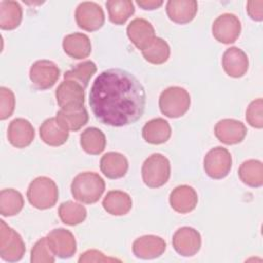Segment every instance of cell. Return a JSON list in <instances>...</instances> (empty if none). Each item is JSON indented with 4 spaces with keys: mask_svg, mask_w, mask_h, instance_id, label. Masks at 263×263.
<instances>
[{
    "mask_svg": "<svg viewBox=\"0 0 263 263\" xmlns=\"http://www.w3.org/2000/svg\"><path fill=\"white\" fill-rule=\"evenodd\" d=\"M89 106L96 118L111 126L138 121L145 111L146 91L130 72L112 68L95 79L89 91Z\"/></svg>",
    "mask_w": 263,
    "mask_h": 263,
    "instance_id": "obj_1",
    "label": "cell"
},
{
    "mask_svg": "<svg viewBox=\"0 0 263 263\" xmlns=\"http://www.w3.org/2000/svg\"><path fill=\"white\" fill-rule=\"evenodd\" d=\"M104 179L95 172H82L76 175L71 183L73 197L86 204L97 202L105 191Z\"/></svg>",
    "mask_w": 263,
    "mask_h": 263,
    "instance_id": "obj_2",
    "label": "cell"
},
{
    "mask_svg": "<svg viewBox=\"0 0 263 263\" xmlns=\"http://www.w3.org/2000/svg\"><path fill=\"white\" fill-rule=\"evenodd\" d=\"M29 202L38 210L52 208L59 199V188L55 182L45 176L35 178L27 190Z\"/></svg>",
    "mask_w": 263,
    "mask_h": 263,
    "instance_id": "obj_3",
    "label": "cell"
},
{
    "mask_svg": "<svg viewBox=\"0 0 263 263\" xmlns=\"http://www.w3.org/2000/svg\"><path fill=\"white\" fill-rule=\"evenodd\" d=\"M160 112L168 118H179L190 108L191 99L189 92L181 86H170L159 96Z\"/></svg>",
    "mask_w": 263,
    "mask_h": 263,
    "instance_id": "obj_4",
    "label": "cell"
},
{
    "mask_svg": "<svg viewBox=\"0 0 263 263\" xmlns=\"http://www.w3.org/2000/svg\"><path fill=\"white\" fill-rule=\"evenodd\" d=\"M171 176L170 160L161 153H153L142 165V179L146 186L158 188L163 186Z\"/></svg>",
    "mask_w": 263,
    "mask_h": 263,
    "instance_id": "obj_5",
    "label": "cell"
},
{
    "mask_svg": "<svg viewBox=\"0 0 263 263\" xmlns=\"http://www.w3.org/2000/svg\"><path fill=\"white\" fill-rule=\"evenodd\" d=\"M26 252L22 236L5 221H0V257L7 262L20 261Z\"/></svg>",
    "mask_w": 263,
    "mask_h": 263,
    "instance_id": "obj_6",
    "label": "cell"
},
{
    "mask_svg": "<svg viewBox=\"0 0 263 263\" xmlns=\"http://www.w3.org/2000/svg\"><path fill=\"white\" fill-rule=\"evenodd\" d=\"M232 166L230 152L223 147L212 148L203 158V168L205 174L215 180L225 178Z\"/></svg>",
    "mask_w": 263,
    "mask_h": 263,
    "instance_id": "obj_7",
    "label": "cell"
},
{
    "mask_svg": "<svg viewBox=\"0 0 263 263\" xmlns=\"http://www.w3.org/2000/svg\"><path fill=\"white\" fill-rule=\"evenodd\" d=\"M75 20L80 29L87 32H93L103 27L105 23V13L98 3L84 1L79 3L76 7Z\"/></svg>",
    "mask_w": 263,
    "mask_h": 263,
    "instance_id": "obj_8",
    "label": "cell"
},
{
    "mask_svg": "<svg viewBox=\"0 0 263 263\" xmlns=\"http://www.w3.org/2000/svg\"><path fill=\"white\" fill-rule=\"evenodd\" d=\"M241 32L239 18L233 13H223L219 15L212 25L214 38L223 44H230L237 40Z\"/></svg>",
    "mask_w": 263,
    "mask_h": 263,
    "instance_id": "obj_9",
    "label": "cell"
},
{
    "mask_svg": "<svg viewBox=\"0 0 263 263\" xmlns=\"http://www.w3.org/2000/svg\"><path fill=\"white\" fill-rule=\"evenodd\" d=\"M84 88L72 80H64L55 89V100L63 110H77L84 107Z\"/></svg>",
    "mask_w": 263,
    "mask_h": 263,
    "instance_id": "obj_10",
    "label": "cell"
},
{
    "mask_svg": "<svg viewBox=\"0 0 263 263\" xmlns=\"http://www.w3.org/2000/svg\"><path fill=\"white\" fill-rule=\"evenodd\" d=\"M60 74L59 67L48 60L36 61L31 66L29 72L32 83L36 88L41 90L52 87L60 78Z\"/></svg>",
    "mask_w": 263,
    "mask_h": 263,
    "instance_id": "obj_11",
    "label": "cell"
},
{
    "mask_svg": "<svg viewBox=\"0 0 263 263\" xmlns=\"http://www.w3.org/2000/svg\"><path fill=\"white\" fill-rule=\"evenodd\" d=\"M172 243L179 255L192 257L200 250L201 235L196 229L184 226L176 230L172 238Z\"/></svg>",
    "mask_w": 263,
    "mask_h": 263,
    "instance_id": "obj_12",
    "label": "cell"
},
{
    "mask_svg": "<svg viewBox=\"0 0 263 263\" xmlns=\"http://www.w3.org/2000/svg\"><path fill=\"white\" fill-rule=\"evenodd\" d=\"M46 238L52 253L61 259L71 258L77 251L76 239L68 229H53L47 234Z\"/></svg>",
    "mask_w": 263,
    "mask_h": 263,
    "instance_id": "obj_13",
    "label": "cell"
},
{
    "mask_svg": "<svg viewBox=\"0 0 263 263\" xmlns=\"http://www.w3.org/2000/svg\"><path fill=\"white\" fill-rule=\"evenodd\" d=\"M126 34L130 42L141 51L146 49L156 37L151 23L141 17L135 18L128 24Z\"/></svg>",
    "mask_w": 263,
    "mask_h": 263,
    "instance_id": "obj_14",
    "label": "cell"
},
{
    "mask_svg": "<svg viewBox=\"0 0 263 263\" xmlns=\"http://www.w3.org/2000/svg\"><path fill=\"white\" fill-rule=\"evenodd\" d=\"M247 127L241 121L232 118H225L218 121L214 128L216 138L226 145L240 143L247 136Z\"/></svg>",
    "mask_w": 263,
    "mask_h": 263,
    "instance_id": "obj_15",
    "label": "cell"
},
{
    "mask_svg": "<svg viewBox=\"0 0 263 263\" xmlns=\"http://www.w3.org/2000/svg\"><path fill=\"white\" fill-rule=\"evenodd\" d=\"M166 249L163 238L156 235H143L133 243V253L137 258L148 260L160 257Z\"/></svg>",
    "mask_w": 263,
    "mask_h": 263,
    "instance_id": "obj_16",
    "label": "cell"
},
{
    "mask_svg": "<svg viewBox=\"0 0 263 263\" xmlns=\"http://www.w3.org/2000/svg\"><path fill=\"white\" fill-rule=\"evenodd\" d=\"M222 66L228 76L240 78L248 72L249 59L242 49L235 46L229 47L223 53Z\"/></svg>",
    "mask_w": 263,
    "mask_h": 263,
    "instance_id": "obj_17",
    "label": "cell"
},
{
    "mask_svg": "<svg viewBox=\"0 0 263 263\" xmlns=\"http://www.w3.org/2000/svg\"><path fill=\"white\" fill-rule=\"evenodd\" d=\"M9 143L15 148L28 147L35 138V129L25 118H15L10 121L7 129Z\"/></svg>",
    "mask_w": 263,
    "mask_h": 263,
    "instance_id": "obj_18",
    "label": "cell"
},
{
    "mask_svg": "<svg viewBox=\"0 0 263 263\" xmlns=\"http://www.w3.org/2000/svg\"><path fill=\"white\" fill-rule=\"evenodd\" d=\"M198 202V196L194 188L189 185L177 186L170 194V204L174 211L187 214L193 211Z\"/></svg>",
    "mask_w": 263,
    "mask_h": 263,
    "instance_id": "obj_19",
    "label": "cell"
},
{
    "mask_svg": "<svg viewBox=\"0 0 263 263\" xmlns=\"http://www.w3.org/2000/svg\"><path fill=\"white\" fill-rule=\"evenodd\" d=\"M197 9L195 0H168L165 6L168 18L180 25L190 23L195 17Z\"/></svg>",
    "mask_w": 263,
    "mask_h": 263,
    "instance_id": "obj_20",
    "label": "cell"
},
{
    "mask_svg": "<svg viewBox=\"0 0 263 263\" xmlns=\"http://www.w3.org/2000/svg\"><path fill=\"white\" fill-rule=\"evenodd\" d=\"M102 173L109 179H119L125 176L128 170L127 158L119 152H107L100 160Z\"/></svg>",
    "mask_w": 263,
    "mask_h": 263,
    "instance_id": "obj_21",
    "label": "cell"
},
{
    "mask_svg": "<svg viewBox=\"0 0 263 263\" xmlns=\"http://www.w3.org/2000/svg\"><path fill=\"white\" fill-rule=\"evenodd\" d=\"M172 135L170 123L160 117L153 118L145 123L142 129L143 139L152 145H159L165 143Z\"/></svg>",
    "mask_w": 263,
    "mask_h": 263,
    "instance_id": "obj_22",
    "label": "cell"
},
{
    "mask_svg": "<svg viewBox=\"0 0 263 263\" xmlns=\"http://www.w3.org/2000/svg\"><path fill=\"white\" fill-rule=\"evenodd\" d=\"M63 49L71 58L82 60L91 52V43L87 35L83 33H72L64 37Z\"/></svg>",
    "mask_w": 263,
    "mask_h": 263,
    "instance_id": "obj_23",
    "label": "cell"
},
{
    "mask_svg": "<svg viewBox=\"0 0 263 263\" xmlns=\"http://www.w3.org/2000/svg\"><path fill=\"white\" fill-rule=\"evenodd\" d=\"M41 140L48 146H62L69 138V130L65 129L57 121L55 117L47 118L39 127Z\"/></svg>",
    "mask_w": 263,
    "mask_h": 263,
    "instance_id": "obj_24",
    "label": "cell"
},
{
    "mask_svg": "<svg viewBox=\"0 0 263 263\" xmlns=\"http://www.w3.org/2000/svg\"><path fill=\"white\" fill-rule=\"evenodd\" d=\"M104 210L113 216L126 215L133 206V200L129 194L120 190L109 191L103 199Z\"/></svg>",
    "mask_w": 263,
    "mask_h": 263,
    "instance_id": "obj_25",
    "label": "cell"
},
{
    "mask_svg": "<svg viewBox=\"0 0 263 263\" xmlns=\"http://www.w3.org/2000/svg\"><path fill=\"white\" fill-rule=\"evenodd\" d=\"M23 18V9L18 2L3 0L0 2V28L13 30L17 28Z\"/></svg>",
    "mask_w": 263,
    "mask_h": 263,
    "instance_id": "obj_26",
    "label": "cell"
},
{
    "mask_svg": "<svg viewBox=\"0 0 263 263\" xmlns=\"http://www.w3.org/2000/svg\"><path fill=\"white\" fill-rule=\"evenodd\" d=\"M240 181L254 188L263 185V163L258 159H248L243 161L238 168Z\"/></svg>",
    "mask_w": 263,
    "mask_h": 263,
    "instance_id": "obj_27",
    "label": "cell"
},
{
    "mask_svg": "<svg viewBox=\"0 0 263 263\" xmlns=\"http://www.w3.org/2000/svg\"><path fill=\"white\" fill-rule=\"evenodd\" d=\"M57 121L67 130L76 132L84 126L88 121V112L85 107L77 110H63L57 113Z\"/></svg>",
    "mask_w": 263,
    "mask_h": 263,
    "instance_id": "obj_28",
    "label": "cell"
},
{
    "mask_svg": "<svg viewBox=\"0 0 263 263\" xmlns=\"http://www.w3.org/2000/svg\"><path fill=\"white\" fill-rule=\"evenodd\" d=\"M80 145L86 153L98 155L106 147L105 134L98 127H87L80 135Z\"/></svg>",
    "mask_w": 263,
    "mask_h": 263,
    "instance_id": "obj_29",
    "label": "cell"
},
{
    "mask_svg": "<svg viewBox=\"0 0 263 263\" xmlns=\"http://www.w3.org/2000/svg\"><path fill=\"white\" fill-rule=\"evenodd\" d=\"M24 206V197L15 189H2L0 192V214L3 217L17 215Z\"/></svg>",
    "mask_w": 263,
    "mask_h": 263,
    "instance_id": "obj_30",
    "label": "cell"
},
{
    "mask_svg": "<svg viewBox=\"0 0 263 263\" xmlns=\"http://www.w3.org/2000/svg\"><path fill=\"white\" fill-rule=\"evenodd\" d=\"M106 6L109 20L115 25H123L135 13V6L130 0H108Z\"/></svg>",
    "mask_w": 263,
    "mask_h": 263,
    "instance_id": "obj_31",
    "label": "cell"
},
{
    "mask_svg": "<svg viewBox=\"0 0 263 263\" xmlns=\"http://www.w3.org/2000/svg\"><path fill=\"white\" fill-rule=\"evenodd\" d=\"M87 212L84 205L72 200L65 201L59 206V217L61 221L69 226H75L82 223L86 218Z\"/></svg>",
    "mask_w": 263,
    "mask_h": 263,
    "instance_id": "obj_32",
    "label": "cell"
},
{
    "mask_svg": "<svg viewBox=\"0 0 263 263\" xmlns=\"http://www.w3.org/2000/svg\"><path fill=\"white\" fill-rule=\"evenodd\" d=\"M142 54L148 63L153 65H161L168 60L171 48L164 39L155 37L152 43L142 51Z\"/></svg>",
    "mask_w": 263,
    "mask_h": 263,
    "instance_id": "obj_33",
    "label": "cell"
},
{
    "mask_svg": "<svg viewBox=\"0 0 263 263\" xmlns=\"http://www.w3.org/2000/svg\"><path fill=\"white\" fill-rule=\"evenodd\" d=\"M97 72V66L92 61H84L77 64L71 70L65 72L64 80H72L79 83L83 88L88 85L90 78Z\"/></svg>",
    "mask_w": 263,
    "mask_h": 263,
    "instance_id": "obj_34",
    "label": "cell"
},
{
    "mask_svg": "<svg viewBox=\"0 0 263 263\" xmlns=\"http://www.w3.org/2000/svg\"><path fill=\"white\" fill-rule=\"evenodd\" d=\"M55 255L52 253L47 238L42 237L31 250V258L30 261L32 263H53L55 261Z\"/></svg>",
    "mask_w": 263,
    "mask_h": 263,
    "instance_id": "obj_35",
    "label": "cell"
},
{
    "mask_svg": "<svg viewBox=\"0 0 263 263\" xmlns=\"http://www.w3.org/2000/svg\"><path fill=\"white\" fill-rule=\"evenodd\" d=\"M246 119L252 127H263V100L261 98L250 103L246 111Z\"/></svg>",
    "mask_w": 263,
    "mask_h": 263,
    "instance_id": "obj_36",
    "label": "cell"
},
{
    "mask_svg": "<svg viewBox=\"0 0 263 263\" xmlns=\"http://www.w3.org/2000/svg\"><path fill=\"white\" fill-rule=\"evenodd\" d=\"M15 108V97L11 89L0 87V119L5 120L10 117Z\"/></svg>",
    "mask_w": 263,
    "mask_h": 263,
    "instance_id": "obj_37",
    "label": "cell"
},
{
    "mask_svg": "<svg viewBox=\"0 0 263 263\" xmlns=\"http://www.w3.org/2000/svg\"><path fill=\"white\" fill-rule=\"evenodd\" d=\"M120 262L119 259L105 256L101 251L98 250H87L82 253L78 259L79 263L84 262Z\"/></svg>",
    "mask_w": 263,
    "mask_h": 263,
    "instance_id": "obj_38",
    "label": "cell"
},
{
    "mask_svg": "<svg viewBox=\"0 0 263 263\" xmlns=\"http://www.w3.org/2000/svg\"><path fill=\"white\" fill-rule=\"evenodd\" d=\"M247 12L249 16L256 22L263 20V1L262 0H250L247 2Z\"/></svg>",
    "mask_w": 263,
    "mask_h": 263,
    "instance_id": "obj_39",
    "label": "cell"
},
{
    "mask_svg": "<svg viewBox=\"0 0 263 263\" xmlns=\"http://www.w3.org/2000/svg\"><path fill=\"white\" fill-rule=\"evenodd\" d=\"M136 3L143 9L145 10H154L159 8L162 4L163 1L161 0H137Z\"/></svg>",
    "mask_w": 263,
    "mask_h": 263,
    "instance_id": "obj_40",
    "label": "cell"
}]
</instances>
